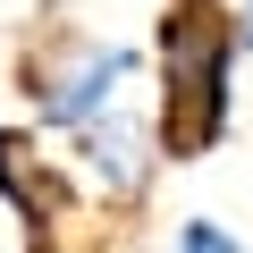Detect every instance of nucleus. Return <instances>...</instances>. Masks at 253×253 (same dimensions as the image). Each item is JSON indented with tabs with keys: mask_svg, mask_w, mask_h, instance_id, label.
<instances>
[{
	"mask_svg": "<svg viewBox=\"0 0 253 253\" xmlns=\"http://www.w3.org/2000/svg\"><path fill=\"white\" fill-rule=\"evenodd\" d=\"M228 17H236V59H253V0H236Z\"/></svg>",
	"mask_w": 253,
	"mask_h": 253,
	"instance_id": "nucleus-5",
	"label": "nucleus"
},
{
	"mask_svg": "<svg viewBox=\"0 0 253 253\" xmlns=\"http://www.w3.org/2000/svg\"><path fill=\"white\" fill-rule=\"evenodd\" d=\"M169 253H253V245H245L236 228H219L211 211H186V219H177V236H169Z\"/></svg>",
	"mask_w": 253,
	"mask_h": 253,
	"instance_id": "nucleus-4",
	"label": "nucleus"
},
{
	"mask_svg": "<svg viewBox=\"0 0 253 253\" xmlns=\"http://www.w3.org/2000/svg\"><path fill=\"white\" fill-rule=\"evenodd\" d=\"M68 144V169H76V194H93L101 211H144L152 186H161V144H152V110L126 93L110 101L101 118H84Z\"/></svg>",
	"mask_w": 253,
	"mask_h": 253,
	"instance_id": "nucleus-3",
	"label": "nucleus"
},
{
	"mask_svg": "<svg viewBox=\"0 0 253 253\" xmlns=\"http://www.w3.org/2000/svg\"><path fill=\"white\" fill-rule=\"evenodd\" d=\"M26 253H68V245H59V236H51V245H26Z\"/></svg>",
	"mask_w": 253,
	"mask_h": 253,
	"instance_id": "nucleus-6",
	"label": "nucleus"
},
{
	"mask_svg": "<svg viewBox=\"0 0 253 253\" xmlns=\"http://www.w3.org/2000/svg\"><path fill=\"white\" fill-rule=\"evenodd\" d=\"M144 76V51L118 42L76 17H42L34 42L17 51V101H26V135H76L84 118L126 101V84Z\"/></svg>",
	"mask_w": 253,
	"mask_h": 253,
	"instance_id": "nucleus-2",
	"label": "nucleus"
},
{
	"mask_svg": "<svg viewBox=\"0 0 253 253\" xmlns=\"http://www.w3.org/2000/svg\"><path fill=\"white\" fill-rule=\"evenodd\" d=\"M152 144L161 169H194L236 126V17L228 0H161L152 17Z\"/></svg>",
	"mask_w": 253,
	"mask_h": 253,
	"instance_id": "nucleus-1",
	"label": "nucleus"
}]
</instances>
